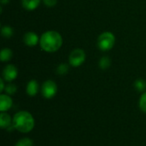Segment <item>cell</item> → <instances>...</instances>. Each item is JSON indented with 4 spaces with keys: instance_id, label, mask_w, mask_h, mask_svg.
<instances>
[{
    "instance_id": "cell-1",
    "label": "cell",
    "mask_w": 146,
    "mask_h": 146,
    "mask_svg": "<svg viewBox=\"0 0 146 146\" xmlns=\"http://www.w3.org/2000/svg\"><path fill=\"white\" fill-rule=\"evenodd\" d=\"M39 44L43 50L50 53L55 52L62 47V38L56 31H47L41 35Z\"/></svg>"
},
{
    "instance_id": "cell-2",
    "label": "cell",
    "mask_w": 146,
    "mask_h": 146,
    "mask_svg": "<svg viewBox=\"0 0 146 146\" xmlns=\"http://www.w3.org/2000/svg\"><path fill=\"white\" fill-rule=\"evenodd\" d=\"M13 127L17 131L26 133L31 132L35 125L33 116L27 111H19L13 118Z\"/></svg>"
},
{
    "instance_id": "cell-3",
    "label": "cell",
    "mask_w": 146,
    "mask_h": 146,
    "mask_svg": "<svg viewBox=\"0 0 146 146\" xmlns=\"http://www.w3.org/2000/svg\"><path fill=\"white\" fill-rule=\"evenodd\" d=\"M115 43V37L111 32H104L101 33L98 38V47L100 50L108 51L111 50Z\"/></svg>"
},
{
    "instance_id": "cell-4",
    "label": "cell",
    "mask_w": 146,
    "mask_h": 146,
    "mask_svg": "<svg viewBox=\"0 0 146 146\" xmlns=\"http://www.w3.org/2000/svg\"><path fill=\"white\" fill-rule=\"evenodd\" d=\"M85 60H86V53L81 49L74 50L70 53L69 57H68L69 64L74 68L80 67L85 62Z\"/></svg>"
},
{
    "instance_id": "cell-5",
    "label": "cell",
    "mask_w": 146,
    "mask_h": 146,
    "mask_svg": "<svg viewBox=\"0 0 146 146\" xmlns=\"http://www.w3.org/2000/svg\"><path fill=\"white\" fill-rule=\"evenodd\" d=\"M56 92H57V86L53 80H48L43 83L41 87V92L44 98L47 99H50L56 94Z\"/></svg>"
},
{
    "instance_id": "cell-6",
    "label": "cell",
    "mask_w": 146,
    "mask_h": 146,
    "mask_svg": "<svg viewBox=\"0 0 146 146\" xmlns=\"http://www.w3.org/2000/svg\"><path fill=\"white\" fill-rule=\"evenodd\" d=\"M17 75H18V70H17L16 67L12 64L7 65L3 71V80L8 82H11L14 80H15Z\"/></svg>"
},
{
    "instance_id": "cell-7",
    "label": "cell",
    "mask_w": 146,
    "mask_h": 146,
    "mask_svg": "<svg viewBox=\"0 0 146 146\" xmlns=\"http://www.w3.org/2000/svg\"><path fill=\"white\" fill-rule=\"evenodd\" d=\"M39 39L40 38H38V35L33 32H28V33H25V35L23 37V41H24L25 44L27 46H30V47L35 46L39 42Z\"/></svg>"
},
{
    "instance_id": "cell-8",
    "label": "cell",
    "mask_w": 146,
    "mask_h": 146,
    "mask_svg": "<svg viewBox=\"0 0 146 146\" xmlns=\"http://www.w3.org/2000/svg\"><path fill=\"white\" fill-rule=\"evenodd\" d=\"M13 104L12 98L8 94L0 95V110L1 112H5L9 110Z\"/></svg>"
},
{
    "instance_id": "cell-9",
    "label": "cell",
    "mask_w": 146,
    "mask_h": 146,
    "mask_svg": "<svg viewBox=\"0 0 146 146\" xmlns=\"http://www.w3.org/2000/svg\"><path fill=\"white\" fill-rule=\"evenodd\" d=\"M39 90V86L38 83L35 80H30L27 85V95H29L30 97H34L37 95V93L38 92Z\"/></svg>"
},
{
    "instance_id": "cell-10",
    "label": "cell",
    "mask_w": 146,
    "mask_h": 146,
    "mask_svg": "<svg viewBox=\"0 0 146 146\" xmlns=\"http://www.w3.org/2000/svg\"><path fill=\"white\" fill-rule=\"evenodd\" d=\"M11 124H13V120H11L10 116L4 112H2L0 114V127L3 129L9 128Z\"/></svg>"
},
{
    "instance_id": "cell-11",
    "label": "cell",
    "mask_w": 146,
    "mask_h": 146,
    "mask_svg": "<svg viewBox=\"0 0 146 146\" xmlns=\"http://www.w3.org/2000/svg\"><path fill=\"white\" fill-rule=\"evenodd\" d=\"M41 0H22V6L27 10H33L37 9Z\"/></svg>"
},
{
    "instance_id": "cell-12",
    "label": "cell",
    "mask_w": 146,
    "mask_h": 146,
    "mask_svg": "<svg viewBox=\"0 0 146 146\" xmlns=\"http://www.w3.org/2000/svg\"><path fill=\"white\" fill-rule=\"evenodd\" d=\"M13 53L12 50L9 48H4L1 50V54H0V59L2 62H7L9 61L12 58Z\"/></svg>"
},
{
    "instance_id": "cell-13",
    "label": "cell",
    "mask_w": 146,
    "mask_h": 146,
    "mask_svg": "<svg viewBox=\"0 0 146 146\" xmlns=\"http://www.w3.org/2000/svg\"><path fill=\"white\" fill-rule=\"evenodd\" d=\"M134 88L138 92H145L146 89V81L143 79H139L134 82Z\"/></svg>"
},
{
    "instance_id": "cell-14",
    "label": "cell",
    "mask_w": 146,
    "mask_h": 146,
    "mask_svg": "<svg viewBox=\"0 0 146 146\" xmlns=\"http://www.w3.org/2000/svg\"><path fill=\"white\" fill-rule=\"evenodd\" d=\"M111 64V61L108 56H103L99 60V67L101 69H107Z\"/></svg>"
},
{
    "instance_id": "cell-15",
    "label": "cell",
    "mask_w": 146,
    "mask_h": 146,
    "mask_svg": "<svg viewBox=\"0 0 146 146\" xmlns=\"http://www.w3.org/2000/svg\"><path fill=\"white\" fill-rule=\"evenodd\" d=\"M2 36L4 38H10L13 35V29L9 26H3L2 27Z\"/></svg>"
},
{
    "instance_id": "cell-16",
    "label": "cell",
    "mask_w": 146,
    "mask_h": 146,
    "mask_svg": "<svg viewBox=\"0 0 146 146\" xmlns=\"http://www.w3.org/2000/svg\"><path fill=\"white\" fill-rule=\"evenodd\" d=\"M15 146H33V142L29 138H23L16 143Z\"/></svg>"
},
{
    "instance_id": "cell-17",
    "label": "cell",
    "mask_w": 146,
    "mask_h": 146,
    "mask_svg": "<svg viewBox=\"0 0 146 146\" xmlns=\"http://www.w3.org/2000/svg\"><path fill=\"white\" fill-rule=\"evenodd\" d=\"M68 72V66L65 63H62L60 64L57 68H56V73L59 75H64Z\"/></svg>"
},
{
    "instance_id": "cell-18",
    "label": "cell",
    "mask_w": 146,
    "mask_h": 146,
    "mask_svg": "<svg viewBox=\"0 0 146 146\" xmlns=\"http://www.w3.org/2000/svg\"><path fill=\"white\" fill-rule=\"evenodd\" d=\"M4 91L6 92V94L8 95H14L17 91V87L14 84H9L5 86Z\"/></svg>"
},
{
    "instance_id": "cell-19",
    "label": "cell",
    "mask_w": 146,
    "mask_h": 146,
    "mask_svg": "<svg viewBox=\"0 0 146 146\" xmlns=\"http://www.w3.org/2000/svg\"><path fill=\"white\" fill-rule=\"evenodd\" d=\"M139 108L140 110L146 113V92H144L139 99Z\"/></svg>"
},
{
    "instance_id": "cell-20",
    "label": "cell",
    "mask_w": 146,
    "mask_h": 146,
    "mask_svg": "<svg viewBox=\"0 0 146 146\" xmlns=\"http://www.w3.org/2000/svg\"><path fill=\"white\" fill-rule=\"evenodd\" d=\"M43 2H44L45 6L51 8V7H54L56 4L57 0H43Z\"/></svg>"
},
{
    "instance_id": "cell-21",
    "label": "cell",
    "mask_w": 146,
    "mask_h": 146,
    "mask_svg": "<svg viewBox=\"0 0 146 146\" xmlns=\"http://www.w3.org/2000/svg\"><path fill=\"white\" fill-rule=\"evenodd\" d=\"M4 89H5V87H4V82H3V80L1 79L0 80V92H2Z\"/></svg>"
},
{
    "instance_id": "cell-22",
    "label": "cell",
    "mask_w": 146,
    "mask_h": 146,
    "mask_svg": "<svg viewBox=\"0 0 146 146\" xmlns=\"http://www.w3.org/2000/svg\"><path fill=\"white\" fill-rule=\"evenodd\" d=\"M9 2V0H1V3H3V4H6V3H8Z\"/></svg>"
}]
</instances>
